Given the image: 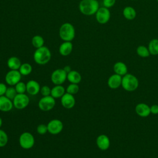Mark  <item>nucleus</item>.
Here are the masks:
<instances>
[{
    "label": "nucleus",
    "mask_w": 158,
    "mask_h": 158,
    "mask_svg": "<svg viewBox=\"0 0 158 158\" xmlns=\"http://www.w3.org/2000/svg\"><path fill=\"white\" fill-rule=\"evenodd\" d=\"M65 90H66V93L74 95L79 91L78 85L75 83H70L67 87Z\"/></svg>",
    "instance_id": "obj_29"
},
{
    "label": "nucleus",
    "mask_w": 158,
    "mask_h": 158,
    "mask_svg": "<svg viewBox=\"0 0 158 158\" xmlns=\"http://www.w3.org/2000/svg\"><path fill=\"white\" fill-rule=\"evenodd\" d=\"M65 88L62 85H55L51 88V96L55 99L60 98L65 93Z\"/></svg>",
    "instance_id": "obj_21"
},
{
    "label": "nucleus",
    "mask_w": 158,
    "mask_h": 158,
    "mask_svg": "<svg viewBox=\"0 0 158 158\" xmlns=\"http://www.w3.org/2000/svg\"><path fill=\"white\" fill-rule=\"evenodd\" d=\"M67 80L70 83L78 84L81 81V75L78 71L72 70L67 73Z\"/></svg>",
    "instance_id": "obj_20"
},
{
    "label": "nucleus",
    "mask_w": 158,
    "mask_h": 158,
    "mask_svg": "<svg viewBox=\"0 0 158 158\" xmlns=\"http://www.w3.org/2000/svg\"><path fill=\"white\" fill-rule=\"evenodd\" d=\"M136 54L141 57H148V56H149V55H151L148 48L143 45H140L138 46L136 49Z\"/></svg>",
    "instance_id": "obj_27"
},
{
    "label": "nucleus",
    "mask_w": 158,
    "mask_h": 158,
    "mask_svg": "<svg viewBox=\"0 0 158 158\" xmlns=\"http://www.w3.org/2000/svg\"><path fill=\"white\" fill-rule=\"evenodd\" d=\"M151 113L153 114H158V105L154 104L150 107Z\"/></svg>",
    "instance_id": "obj_36"
},
{
    "label": "nucleus",
    "mask_w": 158,
    "mask_h": 158,
    "mask_svg": "<svg viewBox=\"0 0 158 158\" xmlns=\"http://www.w3.org/2000/svg\"><path fill=\"white\" fill-rule=\"evenodd\" d=\"M63 69L65 70V72L67 73H69V72L72 70V69H71L70 66H69V65H66V66H65V67L63 68Z\"/></svg>",
    "instance_id": "obj_37"
},
{
    "label": "nucleus",
    "mask_w": 158,
    "mask_h": 158,
    "mask_svg": "<svg viewBox=\"0 0 158 158\" xmlns=\"http://www.w3.org/2000/svg\"><path fill=\"white\" fill-rule=\"evenodd\" d=\"M116 0H103L102 4L104 7L106 8H110L113 7L115 4Z\"/></svg>",
    "instance_id": "obj_34"
},
{
    "label": "nucleus",
    "mask_w": 158,
    "mask_h": 158,
    "mask_svg": "<svg viewBox=\"0 0 158 158\" xmlns=\"http://www.w3.org/2000/svg\"><path fill=\"white\" fill-rule=\"evenodd\" d=\"M51 56L49 49L43 46L35 50L33 54V59L38 65H45L49 62Z\"/></svg>",
    "instance_id": "obj_2"
},
{
    "label": "nucleus",
    "mask_w": 158,
    "mask_h": 158,
    "mask_svg": "<svg viewBox=\"0 0 158 158\" xmlns=\"http://www.w3.org/2000/svg\"><path fill=\"white\" fill-rule=\"evenodd\" d=\"M17 94V93L15 89V87L10 86L9 87H7L4 96H6L7 98H8L9 99L12 101Z\"/></svg>",
    "instance_id": "obj_31"
},
{
    "label": "nucleus",
    "mask_w": 158,
    "mask_h": 158,
    "mask_svg": "<svg viewBox=\"0 0 158 158\" xmlns=\"http://www.w3.org/2000/svg\"><path fill=\"white\" fill-rule=\"evenodd\" d=\"M122 76L118 74H113L108 79L107 85L109 88L111 89H117L120 85H122Z\"/></svg>",
    "instance_id": "obj_16"
},
{
    "label": "nucleus",
    "mask_w": 158,
    "mask_h": 158,
    "mask_svg": "<svg viewBox=\"0 0 158 158\" xmlns=\"http://www.w3.org/2000/svg\"><path fill=\"white\" fill-rule=\"evenodd\" d=\"M13 106L17 109H23L26 108L30 102L29 97L25 94H17L12 100Z\"/></svg>",
    "instance_id": "obj_8"
},
{
    "label": "nucleus",
    "mask_w": 158,
    "mask_h": 158,
    "mask_svg": "<svg viewBox=\"0 0 158 158\" xmlns=\"http://www.w3.org/2000/svg\"><path fill=\"white\" fill-rule=\"evenodd\" d=\"M73 50V44L71 41H64L59 48V54L62 56H67Z\"/></svg>",
    "instance_id": "obj_17"
},
{
    "label": "nucleus",
    "mask_w": 158,
    "mask_h": 158,
    "mask_svg": "<svg viewBox=\"0 0 158 158\" xmlns=\"http://www.w3.org/2000/svg\"><path fill=\"white\" fill-rule=\"evenodd\" d=\"M148 49L151 55H158V39H152L148 44Z\"/></svg>",
    "instance_id": "obj_24"
},
{
    "label": "nucleus",
    "mask_w": 158,
    "mask_h": 158,
    "mask_svg": "<svg viewBox=\"0 0 158 158\" xmlns=\"http://www.w3.org/2000/svg\"><path fill=\"white\" fill-rule=\"evenodd\" d=\"M7 86L5 83H0V96L5 95Z\"/></svg>",
    "instance_id": "obj_35"
},
{
    "label": "nucleus",
    "mask_w": 158,
    "mask_h": 158,
    "mask_svg": "<svg viewBox=\"0 0 158 158\" xmlns=\"http://www.w3.org/2000/svg\"><path fill=\"white\" fill-rule=\"evenodd\" d=\"M81 14L90 16L95 14L99 8V2L97 0H81L78 6Z\"/></svg>",
    "instance_id": "obj_1"
},
{
    "label": "nucleus",
    "mask_w": 158,
    "mask_h": 158,
    "mask_svg": "<svg viewBox=\"0 0 158 158\" xmlns=\"http://www.w3.org/2000/svg\"><path fill=\"white\" fill-rule=\"evenodd\" d=\"M96 20L100 24L107 23L110 18V12L108 8L101 7L98 9L95 14Z\"/></svg>",
    "instance_id": "obj_10"
},
{
    "label": "nucleus",
    "mask_w": 158,
    "mask_h": 158,
    "mask_svg": "<svg viewBox=\"0 0 158 158\" xmlns=\"http://www.w3.org/2000/svg\"><path fill=\"white\" fill-rule=\"evenodd\" d=\"M115 73L118 74L120 76H123L127 73L128 68L125 63L123 62H117L115 63L113 67Z\"/></svg>",
    "instance_id": "obj_19"
},
{
    "label": "nucleus",
    "mask_w": 158,
    "mask_h": 158,
    "mask_svg": "<svg viewBox=\"0 0 158 158\" xmlns=\"http://www.w3.org/2000/svg\"><path fill=\"white\" fill-rule=\"evenodd\" d=\"M59 34L64 41H72L75 36V30L72 23L65 22L60 26Z\"/></svg>",
    "instance_id": "obj_3"
},
{
    "label": "nucleus",
    "mask_w": 158,
    "mask_h": 158,
    "mask_svg": "<svg viewBox=\"0 0 158 158\" xmlns=\"http://www.w3.org/2000/svg\"><path fill=\"white\" fill-rule=\"evenodd\" d=\"M15 89L17 93V94H22L25 93L27 92V86L24 82L19 81L15 86Z\"/></svg>",
    "instance_id": "obj_30"
},
{
    "label": "nucleus",
    "mask_w": 158,
    "mask_h": 158,
    "mask_svg": "<svg viewBox=\"0 0 158 158\" xmlns=\"http://www.w3.org/2000/svg\"><path fill=\"white\" fill-rule=\"evenodd\" d=\"M27 92L30 95L35 96L40 91L41 86L39 83L35 80H30L26 83Z\"/></svg>",
    "instance_id": "obj_13"
},
{
    "label": "nucleus",
    "mask_w": 158,
    "mask_h": 158,
    "mask_svg": "<svg viewBox=\"0 0 158 158\" xmlns=\"http://www.w3.org/2000/svg\"><path fill=\"white\" fill-rule=\"evenodd\" d=\"M96 145L102 151L107 150L110 146V139L106 135H100L96 138Z\"/></svg>",
    "instance_id": "obj_14"
},
{
    "label": "nucleus",
    "mask_w": 158,
    "mask_h": 158,
    "mask_svg": "<svg viewBox=\"0 0 158 158\" xmlns=\"http://www.w3.org/2000/svg\"><path fill=\"white\" fill-rule=\"evenodd\" d=\"M139 85L138 78L131 73L123 75L122 80V86L127 91H133L137 89Z\"/></svg>",
    "instance_id": "obj_4"
},
{
    "label": "nucleus",
    "mask_w": 158,
    "mask_h": 158,
    "mask_svg": "<svg viewBox=\"0 0 158 158\" xmlns=\"http://www.w3.org/2000/svg\"><path fill=\"white\" fill-rule=\"evenodd\" d=\"M67 73L63 69H57L54 70L51 75V80L55 85H62L67 80Z\"/></svg>",
    "instance_id": "obj_7"
},
{
    "label": "nucleus",
    "mask_w": 158,
    "mask_h": 158,
    "mask_svg": "<svg viewBox=\"0 0 158 158\" xmlns=\"http://www.w3.org/2000/svg\"><path fill=\"white\" fill-rule=\"evenodd\" d=\"M51 88H50L49 86L44 85L42 87H41L40 93L43 96H48L51 95Z\"/></svg>",
    "instance_id": "obj_32"
},
{
    "label": "nucleus",
    "mask_w": 158,
    "mask_h": 158,
    "mask_svg": "<svg viewBox=\"0 0 158 158\" xmlns=\"http://www.w3.org/2000/svg\"><path fill=\"white\" fill-rule=\"evenodd\" d=\"M48 132L51 135H57L63 130V123L59 119H52L47 124Z\"/></svg>",
    "instance_id": "obj_11"
},
{
    "label": "nucleus",
    "mask_w": 158,
    "mask_h": 158,
    "mask_svg": "<svg viewBox=\"0 0 158 158\" xmlns=\"http://www.w3.org/2000/svg\"><path fill=\"white\" fill-rule=\"evenodd\" d=\"M156 1H157V2H158V0H156Z\"/></svg>",
    "instance_id": "obj_39"
},
{
    "label": "nucleus",
    "mask_w": 158,
    "mask_h": 158,
    "mask_svg": "<svg viewBox=\"0 0 158 158\" xmlns=\"http://www.w3.org/2000/svg\"><path fill=\"white\" fill-rule=\"evenodd\" d=\"M2 119L1 118V117H0V128L2 126Z\"/></svg>",
    "instance_id": "obj_38"
},
{
    "label": "nucleus",
    "mask_w": 158,
    "mask_h": 158,
    "mask_svg": "<svg viewBox=\"0 0 158 158\" xmlns=\"http://www.w3.org/2000/svg\"><path fill=\"white\" fill-rule=\"evenodd\" d=\"M8 136L6 132L0 129V148L4 147L8 143Z\"/></svg>",
    "instance_id": "obj_28"
},
{
    "label": "nucleus",
    "mask_w": 158,
    "mask_h": 158,
    "mask_svg": "<svg viewBox=\"0 0 158 158\" xmlns=\"http://www.w3.org/2000/svg\"><path fill=\"white\" fill-rule=\"evenodd\" d=\"M13 107V102L11 99L4 95L0 96V111L4 112H9Z\"/></svg>",
    "instance_id": "obj_15"
},
{
    "label": "nucleus",
    "mask_w": 158,
    "mask_h": 158,
    "mask_svg": "<svg viewBox=\"0 0 158 158\" xmlns=\"http://www.w3.org/2000/svg\"><path fill=\"white\" fill-rule=\"evenodd\" d=\"M38 105L41 110L44 112L49 111L52 110L56 105L55 98L51 95L48 96H43L39 100Z\"/></svg>",
    "instance_id": "obj_6"
},
{
    "label": "nucleus",
    "mask_w": 158,
    "mask_h": 158,
    "mask_svg": "<svg viewBox=\"0 0 158 158\" xmlns=\"http://www.w3.org/2000/svg\"><path fill=\"white\" fill-rule=\"evenodd\" d=\"M19 142L22 148L30 149L32 148L35 144V138L31 133L25 131L20 135Z\"/></svg>",
    "instance_id": "obj_5"
},
{
    "label": "nucleus",
    "mask_w": 158,
    "mask_h": 158,
    "mask_svg": "<svg viewBox=\"0 0 158 158\" xmlns=\"http://www.w3.org/2000/svg\"><path fill=\"white\" fill-rule=\"evenodd\" d=\"M21 65V61L17 57L12 56L7 59V65L10 70H19Z\"/></svg>",
    "instance_id": "obj_22"
},
{
    "label": "nucleus",
    "mask_w": 158,
    "mask_h": 158,
    "mask_svg": "<svg viewBox=\"0 0 158 158\" xmlns=\"http://www.w3.org/2000/svg\"><path fill=\"white\" fill-rule=\"evenodd\" d=\"M44 38L38 35H35L31 39V44L36 49L41 48L44 46Z\"/></svg>",
    "instance_id": "obj_26"
},
{
    "label": "nucleus",
    "mask_w": 158,
    "mask_h": 158,
    "mask_svg": "<svg viewBox=\"0 0 158 158\" xmlns=\"http://www.w3.org/2000/svg\"><path fill=\"white\" fill-rule=\"evenodd\" d=\"M32 66L29 63H23L20 67L19 71L22 76H27L30 75L32 72Z\"/></svg>",
    "instance_id": "obj_25"
},
{
    "label": "nucleus",
    "mask_w": 158,
    "mask_h": 158,
    "mask_svg": "<svg viewBox=\"0 0 158 158\" xmlns=\"http://www.w3.org/2000/svg\"><path fill=\"white\" fill-rule=\"evenodd\" d=\"M135 111L138 115L142 117H146L151 114L150 107L144 103L137 104L135 107Z\"/></svg>",
    "instance_id": "obj_18"
},
{
    "label": "nucleus",
    "mask_w": 158,
    "mask_h": 158,
    "mask_svg": "<svg viewBox=\"0 0 158 158\" xmlns=\"http://www.w3.org/2000/svg\"><path fill=\"white\" fill-rule=\"evenodd\" d=\"M75 98L73 94L65 93L60 98V103L62 106L67 109L73 108L75 105Z\"/></svg>",
    "instance_id": "obj_12"
},
{
    "label": "nucleus",
    "mask_w": 158,
    "mask_h": 158,
    "mask_svg": "<svg viewBox=\"0 0 158 158\" xmlns=\"http://www.w3.org/2000/svg\"><path fill=\"white\" fill-rule=\"evenodd\" d=\"M36 131L38 134L43 135L46 134L48 132L47 125L45 124H40L36 128Z\"/></svg>",
    "instance_id": "obj_33"
},
{
    "label": "nucleus",
    "mask_w": 158,
    "mask_h": 158,
    "mask_svg": "<svg viewBox=\"0 0 158 158\" xmlns=\"http://www.w3.org/2000/svg\"><path fill=\"white\" fill-rule=\"evenodd\" d=\"M123 15L128 20H132L135 19L136 16V11L131 6H127L123 9Z\"/></svg>",
    "instance_id": "obj_23"
},
{
    "label": "nucleus",
    "mask_w": 158,
    "mask_h": 158,
    "mask_svg": "<svg viewBox=\"0 0 158 158\" xmlns=\"http://www.w3.org/2000/svg\"><path fill=\"white\" fill-rule=\"evenodd\" d=\"M22 76L19 70H10L5 75V81L10 86H15L21 81Z\"/></svg>",
    "instance_id": "obj_9"
},
{
    "label": "nucleus",
    "mask_w": 158,
    "mask_h": 158,
    "mask_svg": "<svg viewBox=\"0 0 158 158\" xmlns=\"http://www.w3.org/2000/svg\"><path fill=\"white\" fill-rule=\"evenodd\" d=\"M131 1H136V0H131Z\"/></svg>",
    "instance_id": "obj_40"
}]
</instances>
